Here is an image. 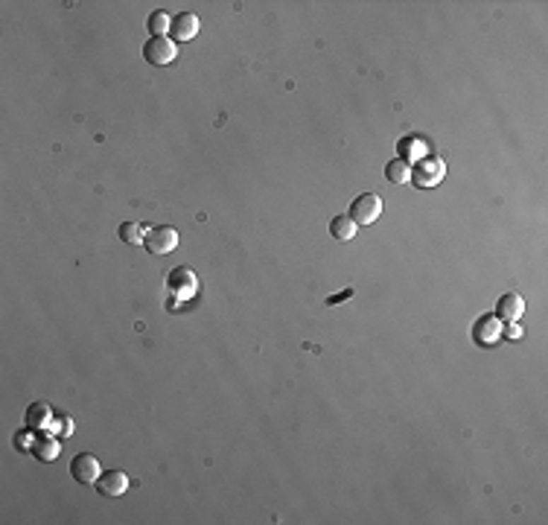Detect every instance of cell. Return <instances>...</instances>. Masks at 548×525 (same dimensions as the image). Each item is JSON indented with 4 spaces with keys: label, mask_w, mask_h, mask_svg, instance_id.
<instances>
[{
    "label": "cell",
    "mask_w": 548,
    "mask_h": 525,
    "mask_svg": "<svg viewBox=\"0 0 548 525\" xmlns=\"http://www.w3.org/2000/svg\"><path fill=\"white\" fill-rule=\"evenodd\" d=\"M166 286H170L173 292H190V289H193V286H199V280H196L193 269L178 266V269H173L170 275H166Z\"/></svg>",
    "instance_id": "10"
},
{
    "label": "cell",
    "mask_w": 548,
    "mask_h": 525,
    "mask_svg": "<svg viewBox=\"0 0 548 525\" xmlns=\"http://www.w3.org/2000/svg\"><path fill=\"white\" fill-rule=\"evenodd\" d=\"M178 240H181V236H178L175 228H170V225H158V228H152L146 236H143V246H146L149 254L163 257V254H170V251L178 248Z\"/></svg>",
    "instance_id": "2"
},
{
    "label": "cell",
    "mask_w": 548,
    "mask_h": 525,
    "mask_svg": "<svg viewBox=\"0 0 548 525\" xmlns=\"http://www.w3.org/2000/svg\"><path fill=\"white\" fill-rule=\"evenodd\" d=\"M33 456L41 461H53L59 456V444L53 438H38V441H33Z\"/></svg>",
    "instance_id": "14"
},
{
    "label": "cell",
    "mask_w": 548,
    "mask_h": 525,
    "mask_svg": "<svg viewBox=\"0 0 548 525\" xmlns=\"http://www.w3.org/2000/svg\"><path fill=\"white\" fill-rule=\"evenodd\" d=\"M353 295V289H344V292H339V295H332V298H327V304L332 306V304H339V301H347Z\"/></svg>",
    "instance_id": "19"
},
{
    "label": "cell",
    "mask_w": 548,
    "mask_h": 525,
    "mask_svg": "<svg viewBox=\"0 0 548 525\" xmlns=\"http://www.w3.org/2000/svg\"><path fill=\"white\" fill-rule=\"evenodd\" d=\"M522 313H525V301H522L516 292H508V295H502L499 298V304H496V318L502 321V324H508V321H519L522 318Z\"/></svg>",
    "instance_id": "9"
},
{
    "label": "cell",
    "mask_w": 548,
    "mask_h": 525,
    "mask_svg": "<svg viewBox=\"0 0 548 525\" xmlns=\"http://www.w3.org/2000/svg\"><path fill=\"white\" fill-rule=\"evenodd\" d=\"M120 240L129 243V246L143 243V231H140V225H137V222H123V225H120Z\"/></svg>",
    "instance_id": "17"
},
{
    "label": "cell",
    "mask_w": 548,
    "mask_h": 525,
    "mask_svg": "<svg viewBox=\"0 0 548 525\" xmlns=\"http://www.w3.org/2000/svg\"><path fill=\"white\" fill-rule=\"evenodd\" d=\"M170 27H173V21H170V15H166V12H152V15H149L146 30L152 33V38L166 35V33H170Z\"/></svg>",
    "instance_id": "16"
},
{
    "label": "cell",
    "mask_w": 548,
    "mask_h": 525,
    "mask_svg": "<svg viewBox=\"0 0 548 525\" xmlns=\"http://www.w3.org/2000/svg\"><path fill=\"white\" fill-rule=\"evenodd\" d=\"M347 217L356 222V225H371L376 222L379 217H383V199H379L376 193H362V196H356L353 204H350V213Z\"/></svg>",
    "instance_id": "1"
},
{
    "label": "cell",
    "mask_w": 548,
    "mask_h": 525,
    "mask_svg": "<svg viewBox=\"0 0 548 525\" xmlns=\"http://www.w3.org/2000/svg\"><path fill=\"white\" fill-rule=\"evenodd\" d=\"M175 56H178V44L173 38H166V35L149 38L146 44H143V59H146L149 64H155V67H163V64L175 62Z\"/></svg>",
    "instance_id": "3"
},
{
    "label": "cell",
    "mask_w": 548,
    "mask_h": 525,
    "mask_svg": "<svg viewBox=\"0 0 548 525\" xmlns=\"http://www.w3.org/2000/svg\"><path fill=\"white\" fill-rule=\"evenodd\" d=\"M502 336L505 339H522V327L516 321H508V327H502Z\"/></svg>",
    "instance_id": "18"
},
{
    "label": "cell",
    "mask_w": 548,
    "mask_h": 525,
    "mask_svg": "<svg viewBox=\"0 0 548 525\" xmlns=\"http://www.w3.org/2000/svg\"><path fill=\"white\" fill-rule=\"evenodd\" d=\"M400 152H402V155H400L402 161H409L412 155H414V158H426V146H423L420 137H402V140H400ZM409 163H412V161H409Z\"/></svg>",
    "instance_id": "15"
},
{
    "label": "cell",
    "mask_w": 548,
    "mask_h": 525,
    "mask_svg": "<svg viewBox=\"0 0 548 525\" xmlns=\"http://www.w3.org/2000/svg\"><path fill=\"white\" fill-rule=\"evenodd\" d=\"M199 30H202V21H199V15H193V12H181V15H175V18H173V27H170L175 44L196 38Z\"/></svg>",
    "instance_id": "7"
},
{
    "label": "cell",
    "mask_w": 548,
    "mask_h": 525,
    "mask_svg": "<svg viewBox=\"0 0 548 525\" xmlns=\"http://www.w3.org/2000/svg\"><path fill=\"white\" fill-rule=\"evenodd\" d=\"M129 490V475L123 470H108V473H100V479H97V493L100 496H123Z\"/></svg>",
    "instance_id": "6"
},
{
    "label": "cell",
    "mask_w": 548,
    "mask_h": 525,
    "mask_svg": "<svg viewBox=\"0 0 548 525\" xmlns=\"http://www.w3.org/2000/svg\"><path fill=\"white\" fill-rule=\"evenodd\" d=\"M446 175V163L441 158H420L417 166H412V181L417 187H435Z\"/></svg>",
    "instance_id": "4"
},
{
    "label": "cell",
    "mask_w": 548,
    "mask_h": 525,
    "mask_svg": "<svg viewBox=\"0 0 548 525\" xmlns=\"http://www.w3.org/2000/svg\"><path fill=\"white\" fill-rule=\"evenodd\" d=\"M47 423H50V409H47V403H33L27 409V429L35 432V429H41Z\"/></svg>",
    "instance_id": "13"
},
{
    "label": "cell",
    "mask_w": 548,
    "mask_h": 525,
    "mask_svg": "<svg viewBox=\"0 0 548 525\" xmlns=\"http://www.w3.org/2000/svg\"><path fill=\"white\" fill-rule=\"evenodd\" d=\"M356 225L350 217H332V222H330V233H332V240H339V243H350V240H356Z\"/></svg>",
    "instance_id": "11"
},
{
    "label": "cell",
    "mask_w": 548,
    "mask_h": 525,
    "mask_svg": "<svg viewBox=\"0 0 548 525\" xmlns=\"http://www.w3.org/2000/svg\"><path fill=\"white\" fill-rule=\"evenodd\" d=\"M385 178H388L391 184H409V181H412V163L402 161V158L388 161V166H385Z\"/></svg>",
    "instance_id": "12"
},
{
    "label": "cell",
    "mask_w": 548,
    "mask_h": 525,
    "mask_svg": "<svg viewBox=\"0 0 548 525\" xmlns=\"http://www.w3.org/2000/svg\"><path fill=\"white\" fill-rule=\"evenodd\" d=\"M472 339L475 345H493L502 339V321H499L496 316H482L479 321H475L472 327Z\"/></svg>",
    "instance_id": "8"
},
{
    "label": "cell",
    "mask_w": 548,
    "mask_h": 525,
    "mask_svg": "<svg viewBox=\"0 0 548 525\" xmlns=\"http://www.w3.org/2000/svg\"><path fill=\"white\" fill-rule=\"evenodd\" d=\"M100 461L97 456H91V452H79V456L70 461V475L79 482V485H97L100 479Z\"/></svg>",
    "instance_id": "5"
}]
</instances>
